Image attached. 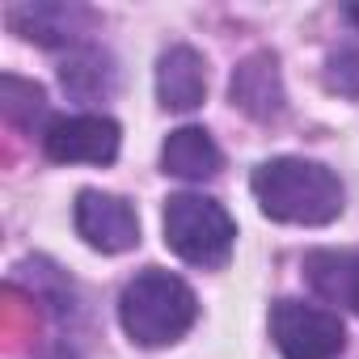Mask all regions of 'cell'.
Instances as JSON below:
<instances>
[{
    "instance_id": "6da1fadb",
    "label": "cell",
    "mask_w": 359,
    "mask_h": 359,
    "mask_svg": "<svg viewBox=\"0 0 359 359\" xmlns=\"http://www.w3.org/2000/svg\"><path fill=\"white\" fill-rule=\"evenodd\" d=\"M250 187H254L262 216H271L279 224L321 229L342 216V182L334 177V169L304 161V156L262 161L250 177Z\"/></svg>"
},
{
    "instance_id": "7a4b0ae2",
    "label": "cell",
    "mask_w": 359,
    "mask_h": 359,
    "mask_svg": "<svg viewBox=\"0 0 359 359\" xmlns=\"http://www.w3.org/2000/svg\"><path fill=\"white\" fill-rule=\"evenodd\" d=\"M199 317V300L187 279L169 271H140L118 296V321L135 346H169Z\"/></svg>"
},
{
    "instance_id": "3957f363",
    "label": "cell",
    "mask_w": 359,
    "mask_h": 359,
    "mask_svg": "<svg viewBox=\"0 0 359 359\" xmlns=\"http://www.w3.org/2000/svg\"><path fill=\"white\" fill-rule=\"evenodd\" d=\"M237 241V224L233 216L208 199V195H169L165 199V245L203 271H216L229 262Z\"/></svg>"
},
{
    "instance_id": "277c9868",
    "label": "cell",
    "mask_w": 359,
    "mask_h": 359,
    "mask_svg": "<svg viewBox=\"0 0 359 359\" xmlns=\"http://www.w3.org/2000/svg\"><path fill=\"white\" fill-rule=\"evenodd\" d=\"M271 338L283 359H338L346 346L342 317L304 300L271 304Z\"/></svg>"
},
{
    "instance_id": "5b68a950",
    "label": "cell",
    "mask_w": 359,
    "mask_h": 359,
    "mask_svg": "<svg viewBox=\"0 0 359 359\" xmlns=\"http://www.w3.org/2000/svg\"><path fill=\"white\" fill-rule=\"evenodd\" d=\"M123 131L106 114H68L51 118L43 131V152L60 165H110L118 156Z\"/></svg>"
},
{
    "instance_id": "8992f818",
    "label": "cell",
    "mask_w": 359,
    "mask_h": 359,
    "mask_svg": "<svg viewBox=\"0 0 359 359\" xmlns=\"http://www.w3.org/2000/svg\"><path fill=\"white\" fill-rule=\"evenodd\" d=\"M72 224L85 245L102 254H127L140 245V216L127 199L106 195V191H81L72 208Z\"/></svg>"
},
{
    "instance_id": "52a82bcc",
    "label": "cell",
    "mask_w": 359,
    "mask_h": 359,
    "mask_svg": "<svg viewBox=\"0 0 359 359\" xmlns=\"http://www.w3.org/2000/svg\"><path fill=\"white\" fill-rule=\"evenodd\" d=\"M229 97L237 110H245L254 123H275L287 110V93H283V72L279 60L271 51H254L237 64L233 81H229Z\"/></svg>"
},
{
    "instance_id": "ba28073f",
    "label": "cell",
    "mask_w": 359,
    "mask_h": 359,
    "mask_svg": "<svg viewBox=\"0 0 359 359\" xmlns=\"http://www.w3.org/2000/svg\"><path fill=\"white\" fill-rule=\"evenodd\" d=\"M9 26L39 43V47H72L85 39V30L93 26V13L85 5H64V0H34V5H13Z\"/></svg>"
},
{
    "instance_id": "9c48e42d",
    "label": "cell",
    "mask_w": 359,
    "mask_h": 359,
    "mask_svg": "<svg viewBox=\"0 0 359 359\" xmlns=\"http://www.w3.org/2000/svg\"><path fill=\"white\" fill-rule=\"evenodd\" d=\"M156 97L165 110H195L208 97V64L195 47H169L156 60Z\"/></svg>"
},
{
    "instance_id": "30bf717a",
    "label": "cell",
    "mask_w": 359,
    "mask_h": 359,
    "mask_svg": "<svg viewBox=\"0 0 359 359\" xmlns=\"http://www.w3.org/2000/svg\"><path fill=\"white\" fill-rule=\"evenodd\" d=\"M304 279L325 304L359 313V250H313L304 258Z\"/></svg>"
},
{
    "instance_id": "8fae6325",
    "label": "cell",
    "mask_w": 359,
    "mask_h": 359,
    "mask_svg": "<svg viewBox=\"0 0 359 359\" xmlns=\"http://www.w3.org/2000/svg\"><path fill=\"white\" fill-rule=\"evenodd\" d=\"M161 165L173 177H187V182H203V177H216L224 156L216 148V140L203 127H177L169 131L165 148H161Z\"/></svg>"
},
{
    "instance_id": "7c38bea8",
    "label": "cell",
    "mask_w": 359,
    "mask_h": 359,
    "mask_svg": "<svg viewBox=\"0 0 359 359\" xmlns=\"http://www.w3.org/2000/svg\"><path fill=\"white\" fill-rule=\"evenodd\" d=\"M60 81L72 97L81 102H97L114 89V60L102 51V47H76L64 68H60Z\"/></svg>"
},
{
    "instance_id": "4fadbf2b",
    "label": "cell",
    "mask_w": 359,
    "mask_h": 359,
    "mask_svg": "<svg viewBox=\"0 0 359 359\" xmlns=\"http://www.w3.org/2000/svg\"><path fill=\"white\" fill-rule=\"evenodd\" d=\"M0 114L22 131H34V123H43V114H47V93L34 81L5 72L0 76Z\"/></svg>"
},
{
    "instance_id": "5bb4252c",
    "label": "cell",
    "mask_w": 359,
    "mask_h": 359,
    "mask_svg": "<svg viewBox=\"0 0 359 359\" xmlns=\"http://www.w3.org/2000/svg\"><path fill=\"white\" fill-rule=\"evenodd\" d=\"M321 76H325V89H330V93L359 102V51H355V47L334 51V55L325 60V72H321Z\"/></svg>"
},
{
    "instance_id": "9a60e30c",
    "label": "cell",
    "mask_w": 359,
    "mask_h": 359,
    "mask_svg": "<svg viewBox=\"0 0 359 359\" xmlns=\"http://www.w3.org/2000/svg\"><path fill=\"white\" fill-rule=\"evenodd\" d=\"M346 22H351V26L359 30V5H346Z\"/></svg>"
}]
</instances>
